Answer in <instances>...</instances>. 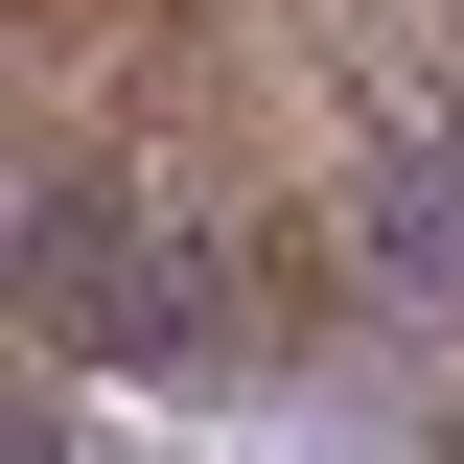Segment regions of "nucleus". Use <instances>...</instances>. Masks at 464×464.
<instances>
[{"instance_id": "nucleus-1", "label": "nucleus", "mask_w": 464, "mask_h": 464, "mask_svg": "<svg viewBox=\"0 0 464 464\" xmlns=\"http://www.w3.org/2000/svg\"><path fill=\"white\" fill-rule=\"evenodd\" d=\"M0 325L70 348V372H279L302 348V279H279V232L209 209L186 163H47L24 209H0Z\"/></svg>"}, {"instance_id": "nucleus-2", "label": "nucleus", "mask_w": 464, "mask_h": 464, "mask_svg": "<svg viewBox=\"0 0 464 464\" xmlns=\"http://www.w3.org/2000/svg\"><path fill=\"white\" fill-rule=\"evenodd\" d=\"M0 464H93V418L47 395V348H0Z\"/></svg>"}]
</instances>
